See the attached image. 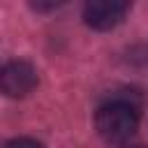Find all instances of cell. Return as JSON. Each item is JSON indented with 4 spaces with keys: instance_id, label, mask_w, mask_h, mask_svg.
Masks as SVG:
<instances>
[{
    "instance_id": "3",
    "label": "cell",
    "mask_w": 148,
    "mask_h": 148,
    "mask_svg": "<svg viewBox=\"0 0 148 148\" xmlns=\"http://www.w3.org/2000/svg\"><path fill=\"white\" fill-rule=\"evenodd\" d=\"M130 9V0H86L83 18L95 30L116 28Z\"/></svg>"
},
{
    "instance_id": "2",
    "label": "cell",
    "mask_w": 148,
    "mask_h": 148,
    "mask_svg": "<svg viewBox=\"0 0 148 148\" xmlns=\"http://www.w3.org/2000/svg\"><path fill=\"white\" fill-rule=\"evenodd\" d=\"M37 86V69L28 60H12L0 69V92L7 97H25Z\"/></svg>"
},
{
    "instance_id": "1",
    "label": "cell",
    "mask_w": 148,
    "mask_h": 148,
    "mask_svg": "<svg viewBox=\"0 0 148 148\" xmlns=\"http://www.w3.org/2000/svg\"><path fill=\"white\" fill-rule=\"evenodd\" d=\"M136 125H139L136 109L127 102H120V99L102 104L97 109V116H95L97 132L106 141H113V143H120V141L130 139L136 132Z\"/></svg>"
},
{
    "instance_id": "5",
    "label": "cell",
    "mask_w": 148,
    "mask_h": 148,
    "mask_svg": "<svg viewBox=\"0 0 148 148\" xmlns=\"http://www.w3.org/2000/svg\"><path fill=\"white\" fill-rule=\"evenodd\" d=\"M5 148H44V146L32 141V139H12Z\"/></svg>"
},
{
    "instance_id": "4",
    "label": "cell",
    "mask_w": 148,
    "mask_h": 148,
    "mask_svg": "<svg viewBox=\"0 0 148 148\" xmlns=\"http://www.w3.org/2000/svg\"><path fill=\"white\" fill-rule=\"evenodd\" d=\"M30 2H32V7L39 9V12H53V9L62 7L67 0H30Z\"/></svg>"
}]
</instances>
